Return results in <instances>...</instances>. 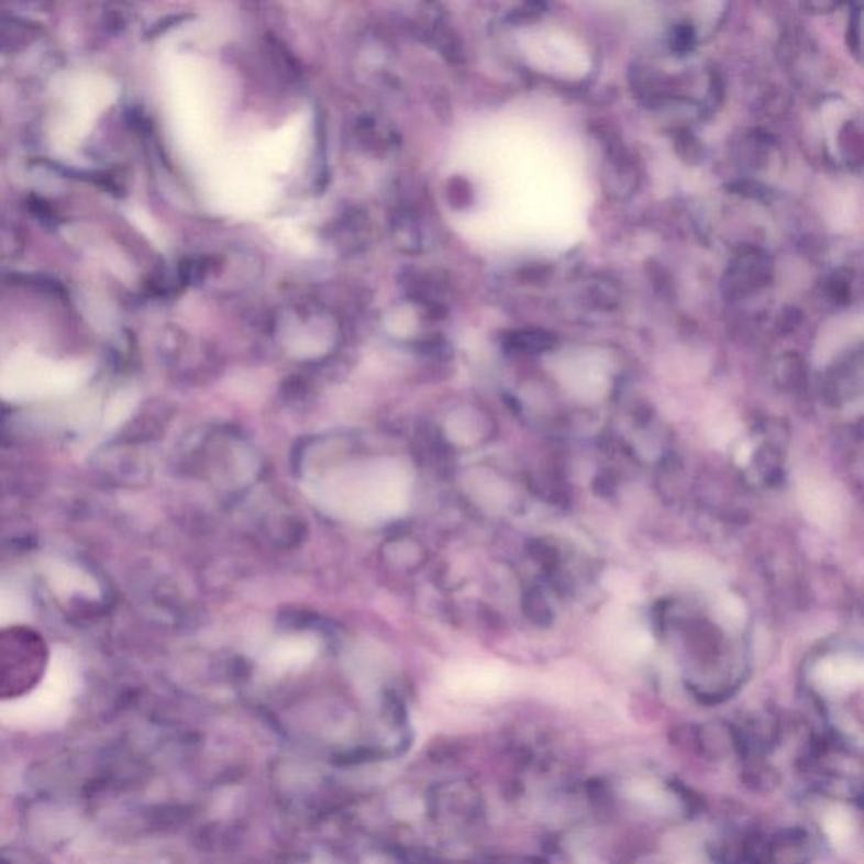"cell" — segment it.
<instances>
[{
	"mask_svg": "<svg viewBox=\"0 0 864 864\" xmlns=\"http://www.w3.org/2000/svg\"><path fill=\"white\" fill-rule=\"evenodd\" d=\"M411 491V469L390 458L342 466L321 476L311 488L321 509L358 523H381L402 516Z\"/></svg>",
	"mask_w": 864,
	"mask_h": 864,
	"instance_id": "6da1fadb",
	"label": "cell"
},
{
	"mask_svg": "<svg viewBox=\"0 0 864 864\" xmlns=\"http://www.w3.org/2000/svg\"><path fill=\"white\" fill-rule=\"evenodd\" d=\"M119 85L103 74L77 69L53 80V109L49 120V146L59 156L80 149L100 117L115 103Z\"/></svg>",
	"mask_w": 864,
	"mask_h": 864,
	"instance_id": "7a4b0ae2",
	"label": "cell"
},
{
	"mask_svg": "<svg viewBox=\"0 0 864 864\" xmlns=\"http://www.w3.org/2000/svg\"><path fill=\"white\" fill-rule=\"evenodd\" d=\"M87 375L85 365L22 352L11 356L0 368V392L14 397L63 392L77 387Z\"/></svg>",
	"mask_w": 864,
	"mask_h": 864,
	"instance_id": "3957f363",
	"label": "cell"
},
{
	"mask_svg": "<svg viewBox=\"0 0 864 864\" xmlns=\"http://www.w3.org/2000/svg\"><path fill=\"white\" fill-rule=\"evenodd\" d=\"M320 652L317 636L308 633L283 636L276 640L264 654V667L276 676L299 672L308 667Z\"/></svg>",
	"mask_w": 864,
	"mask_h": 864,
	"instance_id": "277c9868",
	"label": "cell"
},
{
	"mask_svg": "<svg viewBox=\"0 0 864 864\" xmlns=\"http://www.w3.org/2000/svg\"><path fill=\"white\" fill-rule=\"evenodd\" d=\"M768 274H771L768 258L765 255H760L758 252H753V254L743 255L734 262L730 273L731 280H733L731 286L749 289V287H755L756 284L765 283L768 279Z\"/></svg>",
	"mask_w": 864,
	"mask_h": 864,
	"instance_id": "5b68a950",
	"label": "cell"
},
{
	"mask_svg": "<svg viewBox=\"0 0 864 864\" xmlns=\"http://www.w3.org/2000/svg\"><path fill=\"white\" fill-rule=\"evenodd\" d=\"M513 342L519 343L523 348L545 350L551 348L554 340L551 334L542 333V331H523V333L516 334Z\"/></svg>",
	"mask_w": 864,
	"mask_h": 864,
	"instance_id": "8992f818",
	"label": "cell"
},
{
	"mask_svg": "<svg viewBox=\"0 0 864 864\" xmlns=\"http://www.w3.org/2000/svg\"><path fill=\"white\" fill-rule=\"evenodd\" d=\"M690 41H693V33H690L689 27L680 26L679 30H677L676 36L677 49H687V47H689Z\"/></svg>",
	"mask_w": 864,
	"mask_h": 864,
	"instance_id": "52a82bcc",
	"label": "cell"
},
{
	"mask_svg": "<svg viewBox=\"0 0 864 864\" xmlns=\"http://www.w3.org/2000/svg\"><path fill=\"white\" fill-rule=\"evenodd\" d=\"M0 864H12V863L11 861L8 860V857L2 856V854H0Z\"/></svg>",
	"mask_w": 864,
	"mask_h": 864,
	"instance_id": "ba28073f",
	"label": "cell"
}]
</instances>
